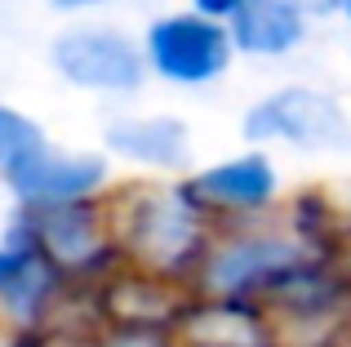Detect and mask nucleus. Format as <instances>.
Listing matches in <instances>:
<instances>
[{
    "label": "nucleus",
    "mask_w": 351,
    "mask_h": 347,
    "mask_svg": "<svg viewBox=\"0 0 351 347\" xmlns=\"http://www.w3.org/2000/svg\"><path fill=\"white\" fill-rule=\"evenodd\" d=\"M338 259L343 250L334 241V218L302 214V200H285V209L271 218L218 227L191 280V294L218 298V303H249L267 312L302 276Z\"/></svg>",
    "instance_id": "obj_1"
},
{
    "label": "nucleus",
    "mask_w": 351,
    "mask_h": 347,
    "mask_svg": "<svg viewBox=\"0 0 351 347\" xmlns=\"http://www.w3.org/2000/svg\"><path fill=\"white\" fill-rule=\"evenodd\" d=\"M120 267L191 294L218 223L205 214L187 178H129L107 196Z\"/></svg>",
    "instance_id": "obj_2"
},
{
    "label": "nucleus",
    "mask_w": 351,
    "mask_h": 347,
    "mask_svg": "<svg viewBox=\"0 0 351 347\" xmlns=\"http://www.w3.org/2000/svg\"><path fill=\"white\" fill-rule=\"evenodd\" d=\"M240 139L245 147L263 152L289 147L298 156H334V152H351V112L334 89L289 80L245 107Z\"/></svg>",
    "instance_id": "obj_3"
},
{
    "label": "nucleus",
    "mask_w": 351,
    "mask_h": 347,
    "mask_svg": "<svg viewBox=\"0 0 351 347\" xmlns=\"http://www.w3.org/2000/svg\"><path fill=\"white\" fill-rule=\"evenodd\" d=\"M138 45H143L147 76L169 89H182V94L214 89L218 80H227V71L236 62L227 23H214V18L196 14L187 5L156 14L143 27Z\"/></svg>",
    "instance_id": "obj_4"
},
{
    "label": "nucleus",
    "mask_w": 351,
    "mask_h": 347,
    "mask_svg": "<svg viewBox=\"0 0 351 347\" xmlns=\"http://www.w3.org/2000/svg\"><path fill=\"white\" fill-rule=\"evenodd\" d=\"M49 67L62 85L94 98H134L152 80L138 36L103 18H71L49 40Z\"/></svg>",
    "instance_id": "obj_5"
},
{
    "label": "nucleus",
    "mask_w": 351,
    "mask_h": 347,
    "mask_svg": "<svg viewBox=\"0 0 351 347\" xmlns=\"http://www.w3.org/2000/svg\"><path fill=\"white\" fill-rule=\"evenodd\" d=\"M36 236L40 254L67 276L71 289H103L120 272V250L107 218V200L89 205H62V209H14Z\"/></svg>",
    "instance_id": "obj_6"
},
{
    "label": "nucleus",
    "mask_w": 351,
    "mask_h": 347,
    "mask_svg": "<svg viewBox=\"0 0 351 347\" xmlns=\"http://www.w3.org/2000/svg\"><path fill=\"white\" fill-rule=\"evenodd\" d=\"M0 182L14 196V209H62L107 200L116 187V165L103 147H62L45 139Z\"/></svg>",
    "instance_id": "obj_7"
},
{
    "label": "nucleus",
    "mask_w": 351,
    "mask_h": 347,
    "mask_svg": "<svg viewBox=\"0 0 351 347\" xmlns=\"http://www.w3.org/2000/svg\"><path fill=\"white\" fill-rule=\"evenodd\" d=\"M196 200L218 227L232 223H254V218H271L285 209L289 191H285V169L271 152L263 147H240L232 156L205 160L187 174Z\"/></svg>",
    "instance_id": "obj_8"
},
{
    "label": "nucleus",
    "mask_w": 351,
    "mask_h": 347,
    "mask_svg": "<svg viewBox=\"0 0 351 347\" xmlns=\"http://www.w3.org/2000/svg\"><path fill=\"white\" fill-rule=\"evenodd\" d=\"M71 294L76 289L40 254L27 223L9 214L5 232H0V321L27 334H45Z\"/></svg>",
    "instance_id": "obj_9"
},
{
    "label": "nucleus",
    "mask_w": 351,
    "mask_h": 347,
    "mask_svg": "<svg viewBox=\"0 0 351 347\" xmlns=\"http://www.w3.org/2000/svg\"><path fill=\"white\" fill-rule=\"evenodd\" d=\"M103 152L134 178H187L196 169V143L173 112H120L103 130Z\"/></svg>",
    "instance_id": "obj_10"
},
{
    "label": "nucleus",
    "mask_w": 351,
    "mask_h": 347,
    "mask_svg": "<svg viewBox=\"0 0 351 347\" xmlns=\"http://www.w3.org/2000/svg\"><path fill=\"white\" fill-rule=\"evenodd\" d=\"M311 27H316V18L298 0H249L227 23V32H232L236 58L285 62L293 53H302V45L311 40Z\"/></svg>",
    "instance_id": "obj_11"
},
{
    "label": "nucleus",
    "mask_w": 351,
    "mask_h": 347,
    "mask_svg": "<svg viewBox=\"0 0 351 347\" xmlns=\"http://www.w3.org/2000/svg\"><path fill=\"white\" fill-rule=\"evenodd\" d=\"M45 143V130L14 103H0V178L27 156V152Z\"/></svg>",
    "instance_id": "obj_12"
},
{
    "label": "nucleus",
    "mask_w": 351,
    "mask_h": 347,
    "mask_svg": "<svg viewBox=\"0 0 351 347\" xmlns=\"http://www.w3.org/2000/svg\"><path fill=\"white\" fill-rule=\"evenodd\" d=\"M245 5H249V0H187V9L214 18V23H232V18H236Z\"/></svg>",
    "instance_id": "obj_13"
},
{
    "label": "nucleus",
    "mask_w": 351,
    "mask_h": 347,
    "mask_svg": "<svg viewBox=\"0 0 351 347\" xmlns=\"http://www.w3.org/2000/svg\"><path fill=\"white\" fill-rule=\"evenodd\" d=\"M58 14H67V18H85V14H94V9H103V5H116V0H49Z\"/></svg>",
    "instance_id": "obj_14"
},
{
    "label": "nucleus",
    "mask_w": 351,
    "mask_h": 347,
    "mask_svg": "<svg viewBox=\"0 0 351 347\" xmlns=\"http://www.w3.org/2000/svg\"><path fill=\"white\" fill-rule=\"evenodd\" d=\"M45 334H27V330H14V325L0 321V347H40Z\"/></svg>",
    "instance_id": "obj_15"
},
{
    "label": "nucleus",
    "mask_w": 351,
    "mask_h": 347,
    "mask_svg": "<svg viewBox=\"0 0 351 347\" xmlns=\"http://www.w3.org/2000/svg\"><path fill=\"white\" fill-rule=\"evenodd\" d=\"M311 18H338V0H298Z\"/></svg>",
    "instance_id": "obj_16"
},
{
    "label": "nucleus",
    "mask_w": 351,
    "mask_h": 347,
    "mask_svg": "<svg viewBox=\"0 0 351 347\" xmlns=\"http://www.w3.org/2000/svg\"><path fill=\"white\" fill-rule=\"evenodd\" d=\"M338 18H343V23L351 27V0H338Z\"/></svg>",
    "instance_id": "obj_17"
},
{
    "label": "nucleus",
    "mask_w": 351,
    "mask_h": 347,
    "mask_svg": "<svg viewBox=\"0 0 351 347\" xmlns=\"http://www.w3.org/2000/svg\"><path fill=\"white\" fill-rule=\"evenodd\" d=\"M334 347H351V325H347V330H343V339H338Z\"/></svg>",
    "instance_id": "obj_18"
},
{
    "label": "nucleus",
    "mask_w": 351,
    "mask_h": 347,
    "mask_svg": "<svg viewBox=\"0 0 351 347\" xmlns=\"http://www.w3.org/2000/svg\"><path fill=\"white\" fill-rule=\"evenodd\" d=\"M347 58H351V45H347Z\"/></svg>",
    "instance_id": "obj_19"
}]
</instances>
